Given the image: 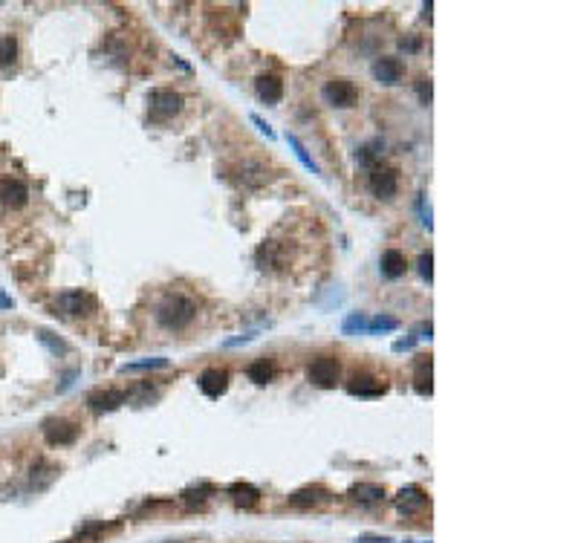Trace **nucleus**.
I'll use <instances>...</instances> for the list:
<instances>
[{
  "label": "nucleus",
  "mask_w": 578,
  "mask_h": 543,
  "mask_svg": "<svg viewBox=\"0 0 578 543\" xmlns=\"http://www.w3.org/2000/svg\"><path fill=\"white\" fill-rule=\"evenodd\" d=\"M194 315H197V304L185 295H173L165 304H159V309H157V321L165 329H182L194 321Z\"/></svg>",
  "instance_id": "nucleus-1"
},
{
  "label": "nucleus",
  "mask_w": 578,
  "mask_h": 543,
  "mask_svg": "<svg viewBox=\"0 0 578 543\" xmlns=\"http://www.w3.org/2000/svg\"><path fill=\"white\" fill-rule=\"evenodd\" d=\"M182 110V95L173 90H150L148 95V113L153 122H165L173 119Z\"/></svg>",
  "instance_id": "nucleus-2"
},
{
  "label": "nucleus",
  "mask_w": 578,
  "mask_h": 543,
  "mask_svg": "<svg viewBox=\"0 0 578 543\" xmlns=\"http://www.w3.org/2000/svg\"><path fill=\"white\" fill-rule=\"evenodd\" d=\"M341 376V367L333 356H318L310 361V367H306V379H310L315 387H336Z\"/></svg>",
  "instance_id": "nucleus-3"
},
{
  "label": "nucleus",
  "mask_w": 578,
  "mask_h": 543,
  "mask_svg": "<svg viewBox=\"0 0 578 543\" xmlns=\"http://www.w3.org/2000/svg\"><path fill=\"white\" fill-rule=\"evenodd\" d=\"M58 309L64 315H90L95 313V298L87 289H67V292L58 295Z\"/></svg>",
  "instance_id": "nucleus-4"
},
{
  "label": "nucleus",
  "mask_w": 578,
  "mask_h": 543,
  "mask_svg": "<svg viewBox=\"0 0 578 543\" xmlns=\"http://www.w3.org/2000/svg\"><path fill=\"white\" fill-rule=\"evenodd\" d=\"M368 188L379 200H393L399 191V173L393 168H373L368 177Z\"/></svg>",
  "instance_id": "nucleus-5"
},
{
  "label": "nucleus",
  "mask_w": 578,
  "mask_h": 543,
  "mask_svg": "<svg viewBox=\"0 0 578 543\" xmlns=\"http://www.w3.org/2000/svg\"><path fill=\"white\" fill-rule=\"evenodd\" d=\"M324 99L333 107H353L359 99V90L350 79H333L324 84Z\"/></svg>",
  "instance_id": "nucleus-6"
},
{
  "label": "nucleus",
  "mask_w": 578,
  "mask_h": 543,
  "mask_svg": "<svg viewBox=\"0 0 578 543\" xmlns=\"http://www.w3.org/2000/svg\"><path fill=\"white\" fill-rule=\"evenodd\" d=\"M44 439L49 445H72L79 439V428L67 419H47L44 422Z\"/></svg>",
  "instance_id": "nucleus-7"
},
{
  "label": "nucleus",
  "mask_w": 578,
  "mask_h": 543,
  "mask_svg": "<svg viewBox=\"0 0 578 543\" xmlns=\"http://www.w3.org/2000/svg\"><path fill=\"white\" fill-rule=\"evenodd\" d=\"M26 200H29V188H26V182L12 180V177L0 180V203H3V205H9V208H21V205H26Z\"/></svg>",
  "instance_id": "nucleus-8"
},
{
  "label": "nucleus",
  "mask_w": 578,
  "mask_h": 543,
  "mask_svg": "<svg viewBox=\"0 0 578 543\" xmlns=\"http://www.w3.org/2000/svg\"><path fill=\"white\" fill-rule=\"evenodd\" d=\"M125 399H127V393H122V391H95L87 396V404L93 414H110L116 407H122Z\"/></svg>",
  "instance_id": "nucleus-9"
},
{
  "label": "nucleus",
  "mask_w": 578,
  "mask_h": 543,
  "mask_svg": "<svg viewBox=\"0 0 578 543\" xmlns=\"http://www.w3.org/2000/svg\"><path fill=\"white\" fill-rule=\"evenodd\" d=\"M425 506H428V494L422 491L419 486H408V489H402L396 494V509L402 514H416V512H422Z\"/></svg>",
  "instance_id": "nucleus-10"
},
{
  "label": "nucleus",
  "mask_w": 578,
  "mask_h": 543,
  "mask_svg": "<svg viewBox=\"0 0 578 543\" xmlns=\"http://www.w3.org/2000/svg\"><path fill=\"white\" fill-rule=\"evenodd\" d=\"M373 75H376V81H379V84L393 87V84L402 81L405 67H402L399 58H379V61L373 64Z\"/></svg>",
  "instance_id": "nucleus-11"
},
{
  "label": "nucleus",
  "mask_w": 578,
  "mask_h": 543,
  "mask_svg": "<svg viewBox=\"0 0 578 543\" xmlns=\"http://www.w3.org/2000/svg\"><path fill=\"white\" fill-rule=\"evenodd\" d=\"M200 391L208 396V399H217V396H223L226 391H228V373L226 370H217V367H211V370H205L203 376H200Z\"/></svg>",
  "instance_id": "nucleus-12"
},
{
  "label": "nucleus",
  "mask_w": 578,
  "mask_h": 543,
  "mask_svg": "<svg viewBox=\"0 0 578 543\" xmlns=\"http://www.w3.org/2000/svg\"><path fill=\"white\" fill-rule=\"evenodd\" d=\"M255 90H258V99L263 104H278L281 95H283V81L278 79V75H260V79L255 81Z\"/></svg>",
  "instance_id": "nucleus-13"
},
{
  "label": "nucleus",
  "mask_w": 578,
  "mask_h": 543,
  "mask_svg": "<svg viewBox=\"0 0 578 543\" xmlns=\"http://www.w3.org/2000/svg\"><path fill=\"white\" fill-rule=\"evenodd\" d=\"M379 269H382V275L388 278V281H396V278L405 275V269H408V260H405V255H402L399 249H388V251L382 255Z\"/></svg>",
  "instance_id": "nucleus-14"
},
{
  "label": "nucleus",
  "mask_w": 578,
  "mask_h": 543,
  "mask_svg": "<svg viewBox=\"0 0 578 543\" xmlns=\"http://www.w3.org/2000/svg\"><path fill=\"white\" fill-rule=\"evenodd\" d=\"M321 500H327V491L318 489V486H306V489H298L295 494H289V506L295 509H310V506H318Z\"/></svg>",
  "instance_id": "nucleus-15"
},
{
  "label": "nucleus",
  "mask_w": 578,
  "mask_h": 543,
  "mask_svg": "<svg viewBox=\"0 0 578 543\" xmlns=\"http://www.w3.org/2000/svg\"><path fill=\"white\" fill-rule=\"evenodd\" d=\"M347 391L353 396H382L384 393V384L370 379V376H353L350 384H347Z\"/></svg>",
  "instance_id": "nucleus-16"
},
{
  "label": "nucleus",
  "mask_w": 578,
  "mask_h": 543,
  "mask_svg": "<svg viewBox=\"0 0 578 543\" xmlns=\"http://www.w3.org/2000/svg\"><path fill=\"white\" fill-rule=\"evenodd\" d=\"M414 387H416V393H419V396H428V393L434 391V384H431V359H428V356H419V361H416Z\"/></svg>",
  "instance_id": "nucleus-17"
},
{
  "label": "nucleus",
  "mask_w": 578,
  "mask_h": 543,
  "mask_svg": "<svg viewBox=\"0 0 578 543\" xmlns=\"http://www.w3.org/2000/svg\"><path fill=\"white\" fill-rule=\"evenodd\" d=\"M228 494L235 497L237 506H258V500H260V491L255 486H249V482H235V486H228Z\"/></svg>",
  "instance_id": "nucleus-18"
},
{
  "label": "nucleus",
  "mask_w": 578,
  "mask_h": 543,
  "mask_svg": "<svg viewBox=\"0 0 578 543\" xmlns=\"http://www.w3.org/2000/svg\"><path fill=\"white\" fill-rule=\"evenodd\" d=\"M347 494H350L356 503H376V500L384 497V489L376 486V482H356V486L347 491Z\"/></svg>",
  "instance_id": "nucleus-19"
},
{
  "label": "nucleus",
  "mask_w": 578,
  "mask_h": 543,
  "mask_svg": "<svg viewBox=\"0 0 578 543\" xmlns=\"http://www.w3.org/2000/svg\"><path fill=\"white\" fill-rule=\"evenodd\" d=\"M55 477H58V469H55V465L38 462L35 469H32V489H35V491H44V489H49Z\"/></svg>",
  "instance_id": "nucleus-20"
},
{
  "label": "nucleus",
  "mask_w": 578,
  "mask_h": 543,
  "mask_svg": "<svg viewBox=\"0 0 578 543\" xmlns=\"http://www.w3.org/2000/svg\"><path fill=\"white\" fill-rule=\"evenodd\" d=\"M17 61V41L12 35L0 38V70H12Z\"/></svg>",
  "instance_id": "nucleus-21"
},
{
  "label": "nucleus",
  "mask_w": 578,
  "mask_h": 543,
  "mask_svg": "<svg viewBox=\"0 0 578 543\" xmlns=\"http://www.w3.org/2000/svg\"><path fill=\"white\" fill-rule=\"evenodd\" d=\"M246 376L252 379L255 384H266V381H272V376H275V367L269 364L266 359H260V361H252V364H249Z\"/></svg>",
  "instance_id": "nucleus-22"
},
{
  "label": "nucleus",
  "mask_w": 578,
  "mask_h": 543,
  "mask_svg": "<svg viewBox=\"0 0 578 543\" xmlns=\"http://www.w3.org/2000/svg\"><path fill=\"white\" fill-rule=\"evenodd\" d=\"M266 180H269L266 165H260V162H249V165H243V182H246L249 188H258V185H263Z\"/></svg>",
  "instance_id": "nucleus-23"
},
{
  "label": "nucleus",
  "mask_w": 578,
  "mask_h": 543,
  "mask_svg": "<svg viewBox=\"0 0 578 543\" xmlns=\"http://www.w3.org/2000/svg\"><path fill=\"white\" fill-rule=\"evenodd\" d=\"M286 142H289V145H292V150H295V157L301 159V165H304L306 171H313V173H318V165L313 162V157H310V153H306V148L301 145V139H298V136H292V133H286Z\"/></svg>",
  "instance_id": "nucleus-24"
},
{
  "label": "nucleus",
  "mask_w": 578,
  "mask_h": 543,
  "mask_svg": "<svg viewBox=\"0 0 578 543\" xmlns=\"http://www.w3.org/2000/svg\"><path fill=\"white\" fill-rule=\"evenodd\" d=\"M211 494H214V489H211V486H200V489H188L182 497H185L188 506H203V503H205Z\"/></svg>",
  "instance_id": "nucleus-25"
},
{
  "label": "nucleus",
  "mask_w": 578,
  "mask_h": 543,
  "mask_svg": "<svg viewBox=\"0 0 578 543\" xmlns=\"http://www.w3.org/2000/svg\"><path fill=\"white\" fill-rule=\"evenodd\" d=\"M399 321L391 318V315H379L373 321H368V333H391V329H396Z\"/></svg>",
  "instance_id": "nucleus-26"
},
{
  "label": "nucleus",
  "mask_w": 578,
  "mask_h": 543,
  "mask_svg": "<svg viewBox=\"0 0 578 543\" xmlns=\"http://www.w3.org/2000/svg\"><path fill=\"white\" fill-rule=\"evenodd\" d=\"M341 329H344L347 336H350V333H368V318H364V315H350V318L344 321Z\"/></svg>",
  "instance_id": "nucleus-27"
},
{
  "label": "nucleus",
  "mask_w": 578,
  "mask_h": 543,
  "mask_svg": "<svg viewBox=\"0 0 578 543\" xmlns=\"http://www.w3.org/2000/svg\"><path fill=\"white\" fill-rule=\"evenodd\" d=\"M38 338H41L52 353H67V350H70V347H67L61 338H52V333H47V329H41V333H38Z\"/></svg>",
  "instance_id": "nucleus-28"
},
{
  "label": "nucleus",
  "mask_w": 578,
  "mask_h": 543,
  "mask_svg": "<svg viewBox=\"0 0 578 543\" xmlns=\"http://www.w3.org/2000/svg\"><path fill=\"white\" fill-rule=\"evenodd\" d=\"M150 367H168V359H145V361H136V364H127L122 370H150Z\"/></svg>",
  "instance_id": "nucleus-29"
},
{
  "label": "nucleus",
  "mask_w": 578,
  "mask_h": 543,
  "mask_svg": "<svg viewBox=\"0 0 578 543\" xmlns=\"http://www.w3.org/2000/svg\"><path fill=\"white\" fill-rule=\"evenodd\" d=\"M416 95H419V102H422V104H431V99H434L431 79H419V81H416Z\"/></svg>",
  "instance_id": "nucleus-30"
},
{
  "label": "nucleus",
  "mask_w": 578,
  "mask_h": 543,
  "mask_svg": "<svg viewBox=\"0 0 578 543\" xmlns=\"http://www.w3.org/2000/svg\"><path fill=\"white\" fill-rule=\"evenodd\" d=\"M419 275L425 278V281L434 278V258H431V251H425V255L419 258Z\"/></svg>",
  "instance_id": "nucleus-31"
},
{
  "label": "nucleus",
  "mask_w": 578,
  "mask_h": 543,
  "mask_svg": "<svg viewBox=\"0 0 578 543\" xmlns=\"http://www.w3.org/2000/svg\"><path fill=\"white\" fill-rule=\"evenodd\" d=\"M373 159H376V150H370V148H361V150H356V162L361 165V168H376L373 165Z\"/></svg>",
  "instance_id": "nucleus-32"
},
{
  "label": "nucleus",
  "mask_w": 578,
  "mask_h": 543,
  "mask_svg": "<svg viewBox=\"0 0 578 543\" xmlns=\"http://www.w3.org/2000/svg\"><path fill=\"white\" fill-rule=\"evenodd\" d=\"M249 119H252V125H255V127H258V130H260V133L266 136V139H275V130H272V127H269V125H266V122L260 119V116H255V113H252V116H249Z\"/></svg>",
  "instance_id": "nucleus-33"
},
{
  "label": "nucleus",
  "mask_w": 578,
  "mask_h": 543,
  "mask_svg": "<svg viewBox=\"0 0 578 543\" xmlns=\"http://www.w3.org/2000/svg\"><path fill=\"white\" fill-rule=\"evenodd\" d=\"M399 47H402L405 52H414V49H419V38H408V41H405V38H402V41H399Z\"/></svg>",
  "instance_id": "nucleus-34"
},
{
  "label": "nucleus",
  "mask_w": 578,
  "mask_h": 543,
  "mask_svg": "<svg viewBox=\"0 0 578 543\" xmlns=\"http://www.w3.org/2000/svg\"><path fill=\"white\" fill-rule=\"evenodd\" d=\"M356 543H393L391 537H376V535H361Z\"/></svg>",
  "instance_id": "nucleus-35"
},
{
  "label": "nucleus",
  "mask_w": 578,
  "mask_h": 543,
  "mask_svg": "<svg viewBox=\"0 0 578 543\" xmlns=\"http://www.w3.org/2000/svg\"><path fill=\"white\" fill-rule=\"evenodd\" d=\"M75 376H79V373H75V370H72V373H67V376H64V381H61V384H58V391H61V393H64V391H67V387L72 384V379H75Z\"/></svg>",
  "instance_id": "nucleus-36"
},
{
  "label": "nucleus",
  "mask_w": 578,
  "mask_h": 543,
  "mask_svg": "<svg viewBox=\"0 0 578 543\" xmlns=\"http://www.w3.org/2000/svg\"><path fill=\"white\" fill-rule=\"evenodd\" d=\"M0 306H12V301H9V298H3V292H0Z\"/></svg>",
  "instance_id": "nucleus-37"
},
{
  "label": "nucleus",
  "mask_w": 578,
  "mask_h": 543,
  "mask_svg": "<svg viewBox=\"0 0 578 543\" xmlns=\"http://www.w3.org/2000/svg\"><path fill=\"white\" fill-rule=\"evenodd\" d=\"M61 543H72V540H61Z\"/></svg>",
  "instance_id": "nucleus-38"
}]
</instances>
